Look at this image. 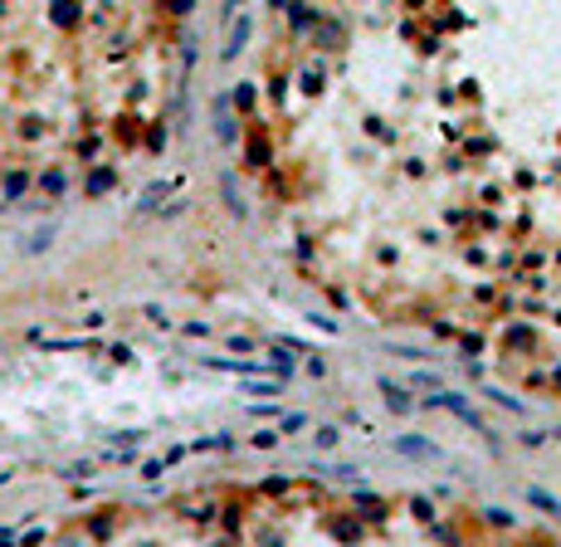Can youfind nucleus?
Instances as JSON below:
<instances>
[{"mask_svg": "<svg viewBox=\"0 0 561 547\" xmlns=\"http://www.w3.org/2000/svg\"><path fill=\"white\" fill-rule=\"evenodd\" d=\"M396 450H400V454H415V459H434V464L444 459V450L430 445V440H420V435H396Z\"/></svg>", "mask_w": 561, "mask_h": 547, "instance_id": "obj_2", "label": "nucleus"}, {"mask_svg": "<svg viewBox=\"0 0 561 547\" xmlns=\"http://www.w3.org/2000/svg\"><path fill=\"white\" fill-rule=\"evenodd\" d=\"M220 186H225V200H229V210H234V215H244V200H239V186H234V176H229V171L220 176Z\"/></svg>", "mask_w": 561, "mask_h": 547, "instance_id": "obj_5", "label": "nucleus"}, {"mask_svg": "<svg viewBox=\"0 0 561 547\" xmlns=\"http://www.w3.org/2000/svg\"><path fill=\"white\" fill-rule=\"evenodd\" d=\"M527 498H532V503H537V508H551V513H556V518H561V498H551V493H546V489H527Z\"/></svg>", "mask_w": 561, "mask_h": 547, "instance_id": "obj_7", "label": "nucleus"}, {"mask_svg": "<svg viewBox=\"0 0 561 547\" xmlns=\"http://www.w3.org/2000/svg\"><path fill=\"white\" fill-rule=\"evenodd\" d=\"M166 191H176V181H156V186H147V191H142V200H137V210H152Z\"/></svg>", "mask_w": 561, "mask_h": 547, "instance_id": "obj_4", "label": "nucleus"}, {"mask_svg": "<svg viewBox=\"0 0 561 547\" xmlns=\"http://www.w3.org/2000/svg\"><path fill=\"white\" fill-rule=\"evenodd\" d=\"M381 391L391 396V406H396V411H410V396H405V391H400L396 381H386V376H381Z\"/></svg>", "mask_w": 561, "mask_h": 547, "instance_id": "obj_6", "label": "nucleus"}, {"mask_svg": "<svg viewBox=\"0 0 561 547\" xmlns=\"http://www.w3.org/2000/svg\"><path fill=\"white\" fill-rule=\"evenodd\" d=\"M244 40H249V20H234V30H229V45H225V59H234V54L244 49Z\"/></svg>", "mask_w": 561, "mask_h": 547, "instance_id": "obj_3", "label": "nucleus"}, {"mask_svg": "<svg viewBox=\"0 0 561 547\" xmlns=\"http://www.w3.org/2000/svg\"><path fill=\"white\" fill-rule=\"evenodd\" d=\"M430 406H439V411H454V415H459V420H469V425H473L478 435H488L483 415H478V411H473V406H469L464 396H454V391H434V396H430Z\"/></svg>", "mask_w": 561, "mask_h": 547, "instance_id": "obj_1", "label": "nucleus"}]
</instances>
